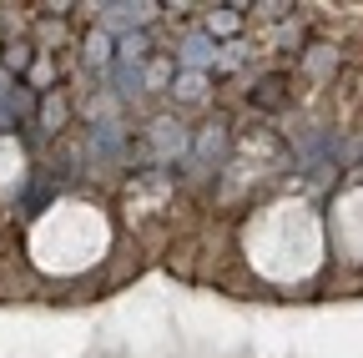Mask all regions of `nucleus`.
<instances>
[{
	"label": "nucleus",
	"mask_w": 363,
	"mask_h": 358,
	"mask_svg": "<svg viewBox=\"0 0 363 358\" xmlns=\"http://www.w3.org/2000/svg\"><path fill=\"white\" fill-rule=\"evenodd\" d=\"M187 152H192V137H187V126H182L177 116H157L147 126V157L152 162H177Z\"/></svg>",
	"instance_id": "1"
},
{
	"label": "nucleus",
	"mask_w": 363,
	"mask_h": 358,
	"mask_svg": "<svg viewBox=\"0 0 363 358\" xmlns=\"http://www.w3.org/2000/svg\"><path fill=\"white\" fill-rule=\"evenodd\" d=\"M222 157H227V121H212V126H202V131H197L187 167H192V177H207Z\"/></svg>",
	"instance_id": "2"
},
{
	"label": "nucleus",
	"mask_w": 363,
	"mask_h": 358,
	"mask_svg": "<svg viewBox=\"0 0 363 358\" xmlns=\"http://www.w3.org/2000/svg\"><path fill=\"white\" fill-rule=\"evenodd\" d=\"M147 56H152L147 30H136V35H121V40H116V66H142Z\"/></svg>",
	"instance_id": "8"
},
{
	"label": "nucleus",
	"mask_w": 363,
	"mask_h": 358,
	"mask_svg": "<svg viewBox=\"0 0 363 358\" xmlns=\"http://www.w3.org/2000/svg\"><path fill=\"white\" fill-rule=\"evenodd\" d=\"M61 121H66V101H61L56 91H45V96H40V126H45V131H61Z\"/></svg>",
	"instance_id": "12"
},
{
	"label": "nucleus",
	"mask_w": 363,
	"mask_h": 358,
	"mask_svg": "<svg viewBox=\"0 0 363 358\" xmlns=\"http://www.w3.org/2000/svg\"><path fill=\"white\" fill-rule=\"evenodd\" d=\"M111 76H116V91H121V96H136V91H147V71H142V66H116Z\"/></svg>",
	"instance_id": "11"
},
{
	"label": "nucleus",
	"mask_w": 363,
	"mask_h": 358,
	"mask_svg": "<svg viewBox=\"0 0 363 358\" xmlns=\"http://www.w3.org/2000/svg\"><path fill=\"white\" fill-rule=\"evenodd\" d=\"M217 40L207 35V30H187V35H182L177 40V66L182 71H207V66H217Z\"/></svg>",
	"instance_id": "4"
},
{
	"label": "nucleus",
	"mask_w": 363,
	"mask_h": 358,
	"mask_svg": "<svg viewBox=\"0 0 363 358\" xmlns=\"http://www.w3.org/2000/svg\"><path fill=\"white\" fill-rule=\"evenodd\" d=\"M242 11H247V6H222V11H212V16H207V35H212V40H217V35H233V30L242 26Z\"/></svg>",
	"instance_id": "10"
},
{
	"label": "nucleus",
	"mask_w": 363,
	"mask_h": 358,
	"mask_svg": "<svg viewBox=\"0 0 363 358\" xmlns=\"http://www.w3.org/2000/svg\"><path fill=\"white\" fill-rule=\"evenodd\" d=\"M172 96H177V101H202V96H207V71H177Z\"/></svg>",
	"instance_id": "9"
},
{
	"label": "nucleus",
	"mask_w": 363,
	"mask_h": 358,
	"mask_svg": "<svg viewBox=\"0 0 363 358\" xmlns=\"http://www.w3.org/2000/svg\"><path fill=\"white\" fill-rule=\"evenodd\" d=\"M0 71H6L11 81L21 71H30V46H6V51H0Z\"/></svg>",
	"instance_id": "13"
},
{
	"label": "nucleus",
	"mask_w": 363,
	"mask_h": 358,
	"mask_svg": "<svg viewBox=\"0 0 363 358\" xmlns=\"http://www.w3.org/2000/svg\"><path fill=\"white\" fill-rule=\"evenodd\" d=\"M86 66H96V71H116V51H111V30H91L86 35Z\"/></svg>",
	"instance_id": "7"
},
{
	"label": "nucleus",
	"mask_w": 363,
	"mask_h": 358,
	"mask_svg": "<svg viewBox=\"0 0 363 358\" xmlns=\"http://www.w3.org/2000/svg\"><path fill=\"white\" fill-rule=\"evenodd\" d=\"M96 11H101L106 30H126V35H136L147 21L162 16V6H152V0H136V6H131V0H116V6H96Z\"/></svg>",
	"instance_id": "3"
},
{
	"label": "nucleus",
	"mask_w": 363,
	"mask_h": 358,
	"mask_svg": "<svg viewBox=\"0 0 363 358\" xmlns=\"http://www.w3.org/2000/svg\"><path fill=\"white\" fill-rule=\"evenodd\" d=\"M293 76H283V71H267V76H257V86H252V106H262V111H283L293 96Z\"/></svg>",
	"instance_id": "5"
},
{
	"label": "nucleus",
	"mask_w": 363,
	"mask_h": 358,
	"mask_svg": "<svg viewBox=\"0 0 363 358\" xmlns=\"http://www.w3.org/2000/svg\"><path fill=\"white\" fill-rule=\"evenodd\" d=\"M86 152L96 157V162H116V157L126 152V137H121V126H116V121H101V126H91V142H86Z\"/></svg>",
	"instance_id": "6"
},
{
	"label": "nucleus",
	"mask_w": 363,
	"mask_h": 358,
	"mask_svg": "<svg viewBox=\"0 0 363 358\" xmlns=\"http://www.w3.org/2000/svg\"><path fill=\"white\" fill-rule=\"evenodd\" d=\"M172 81H177L172 61H152V66H147V86H172Z\"/></svg>",
	"instance_id": "14"
},
{
	"label": "nucleus",
	"mask_w": 363,
	"mask_h": 358,
	"mask_svg": "<svg viewBox=\"0 0 363 358\" xmlns=\"http://www.w3.org/2000/svg\"><path fill=\"white\" fill-rule=\"evenodd\" d=\"M333 66V51L328 46H313V56H308V71H328Z\"/></svg>",
	"instance_id": "15"
}]
</instances>
